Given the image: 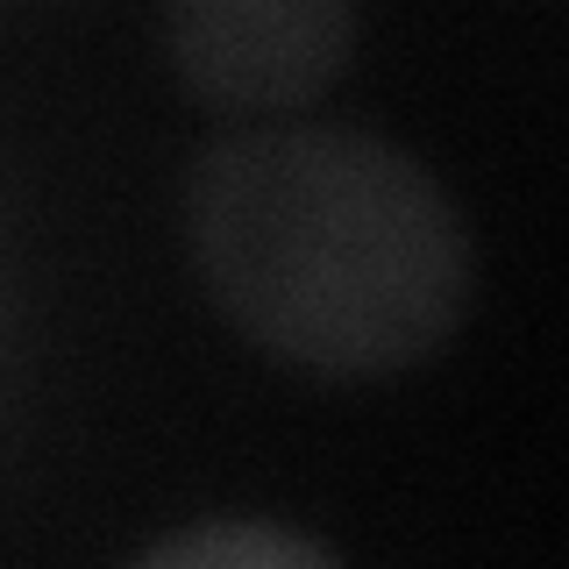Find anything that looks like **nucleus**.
Here are the masks:
<instances>
[{
	"label": "nucleus",
	"mask_w": 569,
	"mask_h": 569,
	"mask_svg": "<svg viewBox=\"0 0 569 569\" xmlns=\"http://www.w3.org/2000/svg\"><path fill=\"white\" fill-rule=\"evenodd\" d=\"M186 249L213 313L313 378H391L462 335L470 221L413 150L342 121H257L186 171Z\"/></svg>",
	"instance_id": "1"
},
{
	"label": "nucleus",
	"mask_w": 569,
	"mask_h": 569,
	"mask_svg": "<svg viewBox=\"0 0 569 569\" xmlns=\"http://www.w3.org/2000/svg\"><path fill=\"white\" fill-rule=\"evenodd\" d=\"M356 8L335 0H192L164 14V58L213 114L292 121L356 58Z\"/></svg>",
	"instance_id": "2"
},
{
	"label": "nucleus",
	"mask_w": 569,
	"mask_h": 569,
	"mask_svg": "<svg viewBox=\"0 0 569 569\" xmlns=\"http://www.w3.org/2000/svg\"><path fill=\"white\" fill-rule=\"evenodd\" d=\"M136 569H342L313 533L278 520H192L164 533Z\"/></svg>",
	"instance_id": "3"
}]
</instances>
